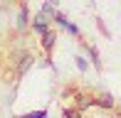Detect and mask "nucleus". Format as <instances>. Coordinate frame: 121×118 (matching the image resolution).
Here are the masks:
<instances>
[{
  "label": "nucleus",
  "mask_w": 121,
  "mask_h": 118,
  "mask_svg": "<svg viewBox=\"0 0 121 118\" xmlns=\"http://www.w3.org/2000/svg\"><path fill=\"white\" fill-rule=\"evenodd\" d=\"M30 30L35 32V35H45L47 30H52V20H49L45 12H37L35 17H32V25H30Z\"/></svg>",
  "instance_id": "2"
},
{
  "label": "nucleus",
  "mask_w": 121,
  "mask_h": 118,
  "mask_svg": "<svg viewBox=\"0 0 121 118\" xmlns=\"http://www.w3.org/2000/svg\"><path fill=\"white\" fill-rule=\"evenodd\" d=\"M96 27H99V32H101L106 39H111V32H109V27L104 25V20H101V17H96Z\"/></svg>",
  "instance_id": "12"
},
{
  "label": "nucleus",
  "mask_w": 121,
  "mask_h": 118,
  "mask_svg": "<svg viewBox=\"0 0 121 118\" xmlns=\"http://www.w3.org/2000/svg\"><path fill=\"white\" fill-rule=\"evenodd\" d=\"M116 103H119V98H114L109 91H101V94H96V96H94V106H96V108L114 111V108H116Z\"/></svg>",
  "instance_id": "5"
},
{
  "label": "nucleus",
  "mask_w": 121,
  "mask_h": 118,
  "mask_svg": "<svg viewBox=\"0 0 121 118\" xmlns=\"http://www.w3.org/2000/svg\"><path fill=\"white\" fill-rule=\"evenodd\" d=\"M62 118H84V111L77 106H64L62 108Z\"/></svg>",
  "instance_id": "9"
},
{
  "label": "nucleus",
  "mask_w": 121,
  "mask_h": 118,
  "mask_svg": "<svg viewBox=\"0 0 121 118\" xmlns=\"http://www.w3.org/2000/svg\"><path fill=\"white\" fill-rule=\"evenodd\" d=\"M30 25H32V20H30V8H27V3H20L17 17H15V27H17L20 32H25V30H30Z\"/></svg>",
  "instance_id": "3"
},
{
  "label": "nucleus",
  "mask_w": 121,
  "mask_h": 118,
  "mask_svg": "<svg viewBox=\"0 0 121 118\" xmlns=\"http://www.w3.org/2000/svg\"><path fill=\"white\" fill-rule=\"evenodd\" d=\"M119 106H121V98H119Z\"/></svg>",
  "instance_id": "14"
},
{
  "label": "nucleus",
  "mask_w": 121,
  "mask_h": 118,
  "mask_svg": "<svg viewBox=\"0 0 121 118\" xmlns=\"http://www.w3.org/2000/svg\"><path fill=\"white\" fill-rule=\"evenodd\" d=\"M49 116V111L47 108H40V111H27V113H20V116H15V118H47Z\"/></svg>",
  "instance_id": "10"
},
{
  "label": "nucleus",
  "mask_w": 121,
  "mask_h": 118,
  "mask_svg": "<svg viewBox=\"0 0 121 118\" xmlns=\"http://www.w3.org/2000/svg\"><path fill=\"white\" fill-rule=\"evenodd\" d=\"M52 22L57 25V27H62L64 32H69V35H72V37H77V39H79V37H82V30L77 27V25H74L72 20H69L67 15L62 12V10H57V15H54V20H52Z\"/></svg>",
  "instance_id": "1"
},
{
  "label": "nucleus",
  "mask_w": 121,
  "mask_h": 118,
  "mask_svg": "<svg viewBox=\"0 0 121 118\" xmlns=\"http://www.w3.org/2000/svg\"><path fill=\"white\" fill-rule=\"evenodd\" d=\"M47 3H52V5H59V0H47Z\"/></svg>",
  "instance_id": "13"
},
{
  "label": "nucleus",
  "mask_w": 121,
  "mask_h": 118,
  "mask_svg": "<svg viewBox=\"0 0 121 118\" xmlns=\"http://www.w3.org/2000/svg\"><path fill=\"white\" fill-rule=\"evenodd\" d=\"M35 64V54L32 52H25V54L17 57V62H15V74L17 76H22V74H27V69Z\"/></svg>",
  "instance_id": "7"
},
{
  "label": "nucleus",
  "mask_w": 121,
  "mask_h": 118,
  "mask_svg": "<svg viewBox=\"0 0 121 118\" xmlns=\"http://www.w3.org/2000/svg\"><path fill=\"white\" fill-rule=\"evenodd\" d=\"M89 64H91V62H89V57H86V54H77V57H74V67L79 69L82 74L89 71Z\"/></svg>",
  "instance_id": "8"
},
{
  "label": "nucleus",
  "mask_w": 121,
  "mask_h": 118,
  "mask_svg": "<svg viewBox=\"0 0 121 118\" xmlns=\"http://www.w3.org/2000/svg\"><path fill=\"white\" fill-rule=\"evenodd\" d=\"M54 44H57V30H47L45 35H40V47L45 52V57H52Z\"/></svg>",
  "instance_id": "4"
},
{
  "label": "nucleus",
  "mask_w": 121,
  "mask_h": 118,
  "mask_svg": "<svg viewBox=\"0 0 121 118\" xmlns=\"http://www.w3.org/2000/svg\"><path fill=\"white\" fill-rule=\"evenodd\" d=\"M82 47H84V52H86V57H89L91 67H94L96 71H101V69H104V64H101V54H99L96 44H89V42H82Z\"/></svg>",
  "instance_id": "6"
},
{
  "label": "nucleus",
  "mask_w": 121,
  "mask_h": 118,
  "mask_svg": "<svg viewBox=\"0 0 121 118\" xmlns=\"http://www.w3.org/2000/svg\"><path fill=\"white\" fill-rule=\"evenodd\" d=\"M116 118H121V113H119V116H116Z\"/></svg>",
  "instance_id": "15"
},
{
  "label": "nucleus",
  "mask_w": 121,
  "mask_h": 118,
  "mask_svg": "<svg viewBox=\"0 0 121 118\" xmlns=\"http://www.w3.org/2000/svg\"><path fill=\"white\" fill-rule=\"evenodd\" d=\"M40 12H45L49 20H54V15H57V5H52V3H47V0H45L42 8H40Z\"/></svg>",
  "instance_id": "11"
}]
</instances>
